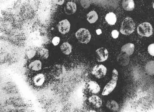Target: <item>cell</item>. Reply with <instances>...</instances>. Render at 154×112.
<instances>
[{"instance_id":"cell-19","label":"cell","mask_w":154,"mask_h":112,"mask_svg":"<svg viewBox=\"0 0 154 112\" xmlns=\"http://www.w3.org/2000/svg\"><path fill=\"white\" fill-rule=\"evenodd\" d=\"M98 16L96 11H90L87 15V20L90 24H94L98 20Z\"/></svg>"},{"instance_id":"cell-4","label":"cell","mask_w":154,"mask_h":112,"mask_svg":"<svg viewBox=\"0 0 154 112\" xmlns=\"http://www.w3.org/2000/svg\"><path fill=\"white\" fill-rule=\"evenodd\" d=\"M75 37L82 43L87 44L91 41V36L88 29L81 28L75 33Z\"/></svg>"},{"instance_id":"cell-21","label":"cell","mask_w":154,"mask_h":112,"mask_svg":"<svg viewBox=\"0 0 154 112\" xmlns=\"http://www.w3.org/2000/svg\"><path fill=\"white\" fill-rule=\"evenodd\" d=\"M145 71L149 75H154V61H150L146 64Z\"/></svg>"},{"instance_id":"cell-29","label":"cell","mask_w":154,"mask_h":112,"mask_svg":"<svg viewBox=\"0 0 154 112\" xmlns=\"http://www.w3.org/2000/svg\"><path fill=\"white\" fill-rule=\"evenodd\" d=\"M153 9H154V3H153Z\"/></svg>"},{"instance_id":"cell-22","label":"cell","mask_w":154,"mask_h":112,"mask_svg":"<svg viewBox=\"0 0 154 112\" xmlns=\"http://www.w3.org/2000/svg\"><path fill=\"white\" fill-rule=\"evenodd\" d=\"M38 53L41 58L47 59L49 56V52L47 49L45 48H39L38 50Z\"/></svg>"},{"instance_id":"cell-1","label":"cell","mask_w":154,"mask_h":112,"mask_svg":"<svg viewBox=\"0 0 154 112\" xmlns=\"http://www.w3.org/2000/svg\"><path fill=\"white\" fill-rule=\"evenodd\" d=\"M135 29V24L130 17H127L122 24L120 32L122 34L128 35L133 33Z\"/></svg>"},{"instance_id":"cell-9","label":"cell","mask_w":154,"mask_h":112,"mask_svg":"<svg viewBox=\"0 0 154 112\" xmlns=\"http://www.w3.org/2000/svg\"><path fill=\"white\" fill-rule=\"evenodd\" d=\"M87 90L93 94H97L100 90V87L99 84L95 81H91L86 84Z\"/></svg>"},{"instance_id":"cell-23","label":"cell","mask_w":154,"mask_h":112,"mask_svg":"<svg viewBox=\"0 0 154 112\" xmlns=\"http://www.w3.org/2000/svg\"><path fill=\"white\" fill-rule=\"evenodd\" d=\"M36 54L35 50L34 49H29L26 52V55L28 59H30L33 58Z\"/></svg>"},{"instance_id":"cell-5","label":"cell","mask_w":154,"mask_h":112,"mask_svg":"<svg viewBox=\"0 0 154 112\" xmlns=\"http://www.w3.org/2000/svg\"><path fill=\"white\" fill-rule=\"evenodd\" d=\"M107 73V68L103 64H98L93 68L92 73L97 78H101L105 76Z\"/></svg>"},{"instance_id":"cell-18","label":"cell","mask_w":154,"mask_h":112,"mask_svg":"<svg viewBox=\"0 0 154 112\" xmlns=\"http://www.w3.org/2000/svg\"><path fill=\"white\" fill-rule=\"evenodd\" d=\"M60 49L62 52L66 55H69L72 52V47L71 45L65 42L60 46Z\"/></svg>"},{"instance_id":"cell-14","label":"cell","mask_w":154,"mask_h":112,"mask_svg":"<svg viewBox=\"0 0 154 112\" xmlns=\"http://www.w3.org/2000/svg\"><path fill=\"white\" fill-rule=\"evenodd\" d=\"M135 46L134 45L131 43L126 44L122 46L121 51L127 53L129 56L131 55L134 52Z\"/></svg>"},{"instance_id":"cell-27","label":"cell","mask_w":154,"mask_h":112,"mask_svg":"<svg viewBox=\"0 0 154 112\" xmlns=\"http://www.w3.org/2000/svg\"><path fill=\"white\" fill-rule=\"evenodd\" d=\"M54 2L58 5H62L63 4L65 0H54Z\"/></svg>"},{"instance_id":"cell-25","label":"cell","mask_w":154,"mask_h":112,"mask_svg":"<svg viewBox=\"0 0 154 112\" xmlns=\"http://www.w3.org/2000/svg\"><path fill=\"white\" fill-rule=\"evenodd\" d=\"M60 42V38L58 37H55L52 40V44L54 46H57L59 44Z\"/></svg>"},{"instance_id":"cell-17","label":"cell","mask_w":154,"mask_h":112,"mask_svg":"<svg viewBox=\"0 0 154 112\" xmlns=\"http://www.w3.org/2000/svg\"><path fill=\"white\" fill-rule=\"evenodd\" d=\"M105 20L108 24L111 25H113L116 24L117 17L115 14L112 12H109L106 15Z\"/></svg>"},{"instance_id":"cell-24","label":"cell","mask_w":154,"mask_h":112,"mask_svg":"<svg viewBox=\"0 0 154 112\" xmlns=\"http://www.w3.org/2000/svg\"><path fill=\"white\" fill-rule=\"evenodd\" d=\"M148 51L150 55L154 56V43L151 44L148 47Z\"/></svg>"},{"instance_id":"cell-13","label":"cell","mask_w":154,"mask_h":112,"mask_svg":"<svg viewBox=\"0 0 154 112\" xmlns=\"http://www.w3.org/2000/svg\"><path fill=\"white\" fill-rule=\"evenodd\" d=\"M122 5L123 9L127 11H132L135 8L133 0H123Z\"/></svg>"},{"instance_id":"cell-11","label":"cell","mask_w":154,"mask_h":112,"mask_svg":"<svg viewBox=\"0 0 154 112\" xmlns=\"http://www.w3.org/2000/svg\"><path fill=\"white\" fill-rule=\"evenodd\" d=\"M77 7L76 4L72 1H69L66 3L64 8L66 14L68 15H73L76 12Z\"/></svg>"},{"instance_id":"cell-12","label":"cell","mask_w":154,"mask_h":112,"mask_svg":"<svg viewBox=\"0 0 154 112\" xmlns=\"http://www.w3.org/2000/svg\"><path fill=\"white\" fill-rule=\"evenodd\" d=\"M89 102L95 108H99L101 106L102 101L100 98L96 95H94L89 98Z\"/></svg>"},{"instance_id":"cell-7","label":"cell","mask_w":154,"mask_h":112,"mask_svg":"<svg viewBox=\"0 0 154 112\" xmlns=\"http://www.w3.org/2000/svg\"><path fill=\"white\" fill-rule=\"evenodd\" d=\"M97 60L99 62L105 61L108 59L109 52L104 47H101L96 51Z\"/></svg>"},{"instance_id":"cell-8","label":"cell","mask_w":154,"mask_h":112,"mask_svg":"<svg viewBox=\"0 0 154 112\" xmlns=\"http://www.w3.org/2000/svg\"><path fill=\"white\" fill-rule=\"evenodd\" d=\"M57 28L61 34H65L70 31L71 24L67 19H64L59 22Z\"/></svg>"},{"instance_id":"cell-28","label":"cell","mask_w":154,"mask_h":112,"mask_svg":"<svg viewBox=\"0 0 154 112\" xmlns=\"http://www.w3.org/2000/svg\"><path fill=\"white\" fill-rule=\"evenodd\" d=\"M96 34H97V35H100V34H102L101 30V29H97V30H96Z\"/></svg>"},{"instance_id":"cell-16","label":"cell","mask_w":154,"mask_h":112,"mask_svg":"<svg viewBox=\"0 0 154 112\" xmlns=\"http://www.w3.org/2000/svg\"><path fill=\"white\" fill-rule=\"evenodd\" d=\"M42 63L39 60H36L29 63V67L30 69L35 71H38L42 69Z\"/></svg>"},{"instance_id":"cell-15","label":"cell","mask_w":154,"mask_h":112,"mask_svg":"<svg viewBox=\"0 0 154 112\" xmlns=\"http://www.w3.org/2000/svg\"><path fill=\"white\" fill-rule=\"evenodd\" d=\"M45 75L42 73H39L35 76L33 78L34 84L37 87L42 86L45 81Z\"/></svg>"},{"instance_id":"cell-3","label":"cell","mask_w":154,"mask_h":112,"mask_svg":"<svg viewBox=\"0 0 154 112\" xmlns=\"http://www.w3.org/2000/svg\"><path fill=\"white\" fill-rule=\"evenodd\" d=\"M137 31L141 36L149 37L153 34V28L150 23L144 22L139 25Z\"/></svg>"},{"instance_id":"cell-20","label":"cell","mask_w":154,"mask_h":112,"mask_svg":"<svg viewBox=\"0 0 154 112\" xmlns=\"http://www.w3.org/2000/svg\"><path fill=\"white\" fill-rule=\"evenodd\" d=\"M106 106L107 108L112 111H118L119 109V104L115 100H109L106 103Z\"/></svg>"},{"instance_id":"cell-10","label":"cell","mask_w":154,"mask_h":112,"mask_svg":"<svg viewBox=\"0 0 154 112\" xmlns=\"http://www.w3.org/2000/svg\"><path fill=\"white\" fill-rule=\"evenodd\" d=\"M117 62L122 66H127L129 63V55L125 52L122 53L117 56Z\"/></svg>"},{"instance_id":"cell-2","label":"cell","mask_w":154,"mask_h":112,"mask_svg":"<svg viewBox=\"0 0 154 112\" xmlns=\"http://www.w3.org/2000/svg\"><path fill=\"white\" fill-rule=\"evenodd\" d=\"M118 79V71L117 70L114 69L112 71V79L104 87L102 93L103 96H107L113 91L117 86Z\"/></svg>"},{"instance_id":"cell-6","label":"cell","mask_w":154,"mask_h":112,"mask_svg":"<svg viewBox=\"0 0 154 112\" xmlns=\"http://www.w3.org/2000/svg\"><path fill=\"white\" fill-rule=\"evenodd\" d=\"M51 74L55 78H60L64 74L65 69L63 66L60 64H56L51 69Z\"/></svg>"},{"instance_id":"cell-26","label":"cell","mask_w":154,"mask_h":112,"mask_svg":"<svg viewBox=\"0 0 154 112\" xmlns=\"http://www.w3.org/2000/svg\"><path fill=\"white\" fill-rule=\"evenodd\" d=\"M112 36L114 39H116L118 38L119 36V32L117 30H112L111 33Z\"/></svg>"}]
</instances>
